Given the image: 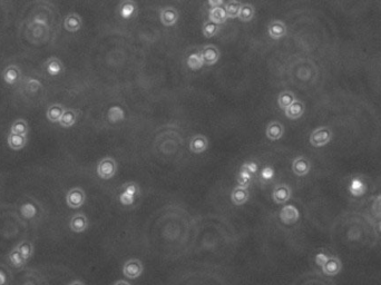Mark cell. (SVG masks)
I'll return each instance as SVG.
<instances>
[{"instance_id":"cell-1","label":"cell","mask_w":381,"mask_h":285,"mask_svg":"<svg viewBox=\"0 0 381 285\" xmlns=\"http://www.w3.org/2000/svg\"><path fill=\"white\" fill-rule=\"evenodd\" d=\"M333 136V133L331 131V128H329L327 126H322L314 130L311 135H310V144L313 147H323L325 145L331 142Z\"/></svg>"},{"instance_id":"cell-2","label":"cell","mask_w":381,"mask_h":285,"mask_svg":"<svg viewBox=\"0 0 381 285\" xmlns=\"http://www.w3.org/2000/svg\"><path fill=\"white\" fill-rule=\"evenodd\" d=\"M117 171V163L113 157L101 158L97 164V175L101 179H111Z\"/></svg>"},{"instance_id":"cell-3","label":"cell","mask_w":381,"mask_h":285,"mask_svg":"<svg viewBox=\"0 0 381 285\" xmlns=\"http://www.w3.org/2000/svg\"><path fill=\"white\" fill-rule=\"evenodd\" d=\"M144 272L143 263L139 259H131L125 262L123 266V274L129 280L139 279Z\"/></svg>"},{"instance_id":"cell-4","label":"cell","mask_w":381,"mask_h":285,"mask_svg":"<svg viewBox=\"0 0 381 285\" xmlns=\"http://www.w3.org/2000/svg\"><path fill=\"white\" fill-rule=\"evenodd\" d=\"M86 201V194L84 190H81L80 187H74V189L69 190L67 195H66V203L70 209H80L85 204Z\"/></svg>"},{"instance_id":"cell-5","label":"cell","mask_w":381,"mask_h":285,"mask_svg":"<svg viewBox=\"0 0 381 285\" xmlns=\"http://www.w3.org/2000/svg\"><path fill=\"white\" fill-rule=\"evenodd\" d=\"M279 216H280V220L283 224L293 225L299 221L300 212L294 205H284L281 209Z\"/></svg>"},{"instance_id":"cell-6","label":"cell","mask_w":381,"mask_h":285,"mask_svg":"<svg viewBox=\"0 0 381 285\" xmlns=\"http://www.w3.org/2000/svg\"><path fill=\"white\" fill-rule=\"evenodd\" d=\"M200 54H201L202 56L204 65H207V66L215 65L220 60V57H221L220 49L214 45L205 46L201 52H200Z\"/></svg>"},{"instance_id":"cell-7","label":"cell","mask_w":381,"mask_h":285,"mask_svg":"<svg viewBox=\"0 0 381 285\" xmlns=\"http://www.w3.org/2000/svg\"><path fill=\"white\" fill-rule=\"evenodd\" d=\"M160 20L165 27H173L179 20V11L174 7H164L160 13Z\"/></svg>"},{"instance_id":"cell-8","label":"cell","mask_w":381,"mask_h":285,"mask_svg":"<svg viewBox=\"0 0 381 285\" xmlns=\"http://www.w3.org/2000/svg\"><path fill=\"white\" fill-rule=\"evenodd\" d=\"M321 270L323 272L324 275L335 278V276H337L341 271H342V262H341L339 257L330 256L329 260L327 261V263L321 267Z\"/></svg>"},{"instance_id":"cell-9","label":"cell","mask_w":381,"mask_h":285,"mask_svg":"<svg viewBox=\"0 0 381 285\" xmlns=\"http://www.w3.org/2000/svg\"><path fill=\"white\" fill-rule=\"evenodd\" d=\"M291 194H292L291 189H290L289 185L279 184L274 187L272 198L277 204L282 205V204H285V203L291 198Z\"/></svg>"},{"instance_id":"cell-10","label":"cell","mask_w":381,"mask_h":285,"mask_svg":"<svg viewBox=\"0 0 381 285\" xmlns=\"http://www.w3.org/2000/svg\"><path fill=\"white\" fill-rule=\"evenodd\" d=\"M311 170V163L304 156H298L292 162V171L297 176H305Z\"/></svg>"},{"instance_id":"cell-11","label":"cell","mask_w":381,"mask_h":285,"mask_svg":"<svg viewBox=\"0 0 381 285\" xmlns=\"http://www.w3.org/2000/svg\"><path fill=\"white\" fill-rule=\"evenodd\" d=\"M69 228L74 233H84L88 228V218L84 213L75 214L69 222Z\"/></svg>"},{"instance_id":"cell-12","label":"cell","mask_w":381,"mask_h":285,"mask_svg":"<svg viewBox=\"0 0 381 285\" xmlns=\"http://www.w3.org/2000/svg\"><path fill=\"white\" fill-rule=\"evenodd\" d=\"M190 151L193 154H202L209 148V139L204 135H195L190 140Z\"/></svg>"},{"instance_id":"cell-13","label":"cell","mask_w":381,"mask_h":285,"mask_svg":"<svg viewBox=\"0 0 381 285\" xmlns=\"http://www.w3.org/2000/svg\"><path fill=\"white\" fill-rule=\"evenodd\" d=\"M286 26L283 21L273 20L268 25V35L274 40L283 38L286 35Z\"/></svg>"},{"instance_id":"cell-14","label":"cell","mask_w":381,"mask_h":285,"mask_svg":"<svg viewBox=\"0 0 381 285\" xmlns=\"http://www.w3.org/2000/svg\"><path fill=\"white\" fill-rule=\"evenodd\" d=\"M283 134H284V126L280 122H278V120H273V122L269 123L268 126H266L265 135L270 140L276 142V140L281 139Z\"/></svg>"},{"instance_id":"cell-15","label":"cell","mask_w":381,"mask_h":285,"mask_svg":"<svg viewBox=\"0 0 381 285\" xmlns=\"http://www.w3.org/2000/svg\"><path fill=\"white\" fill-rule=\"evenodd\" d=\"M250 193L249 190L244 189V187L237 186L232 190L231 192V201L235 206H242L249 201Z\"/></svg>"},{"instance_id":"cell-16","label":"cell","mask_w":381,"mask_h":285,"mask_svg":"<svg viewBox=\"0 0 381 285\" xmlns=\"http://www.w3.org/2000/svg\"><path fill=\"white\" fill-rule=\"evenodd\" d=\"M21 77V72L20 68L17 67L15 65H10L8 66L7 68H5L2 73V79L7 85L13 86L15 85L17 81L20 79Z\"/></svg>"},{"instance_id":"cell-17","label":"cell","mask_w":381,"mask_h":285,"mask_svg":"<svg viewBox=\"0 0 381 285\" xmlns=\"http://www.w3.org/2000/svg\"><path fill=\"white\" fill-rule=\"evenodd\" d=\"M45 72L48 74L49 76H58L64 72V65L60 59H58L56 57L49 58L48 60H46L44 64Z\"/></svg>"},{"instance_id":"cell-18","label":"cell","mask_w":381,"mask_h":285,"mask_svg":"<svg viewBox=\"0 0 381 285\" xmlns=\"http://www.w3.org/2000/svg\"><path fill=\"white\" fill-rule=\"evenodd\" d=\"M305 112V105L301 100H296L285 109L284 114L289 119H299Z\"/></svg>"},{"instance_id":"cell-19","label":"cell","mask_w":381,"mask_h":285,"mask_svg":"<svg viewBox=\"0 0 381 285\" xmlns=\"http://www.w3.org/2000/svg\"><path fill=\"white\" fill-rule=\"evenodd\" d=\"M82 26L81 17L77 14H69L66 16L64 20V27L65 29L69 31V33H76L80 30Z\"/></svg>"},{"instance_id":"cell-20","label":"cell","mask_w":381,"mask_h":285,"mask_svg":"<svg viewBox=\"0 0 381 285\" xmlns=\"http://www.w3.org/2000/svg\"><path fill=\"white\" fill-rule=\"evenodd\" d=\"M64 112H65V107L62 106V105L54 104V105H50L48 109H47L46 116H47V118H48L49 122L60 123V120L61 118L62 114H64Z\"/></svg>"},{"instance_id":"cell-21","label":"cell","mask_w":381,"mask_h":285,"mask_svg":"<svg viewBox=\"0 0 381 285\" xmlns=\"http://www.w3.org/2000/svg\"><path fill=\"white\" fill-rule=\"evenodd\" d=\"M7 143H8V146H9L11 150L19 151L26 146L27 136L16 135V134H11L10 133V134L8 135Z\"/></svg>"},{"instance_id":"cell-22","label":"cell","mask_w":381,"mask_h":285,"mask_svg":"<svg viewBox=\"0 0 381 285\" xmlns=\"http://www.w3.org/2000/svg\"><path fill=\"white\" fill-rule=\"evenodd\" d=\"M366 183L360 178H353L350 182V184H349V192L356 197L362 196V195L366 193Z\"/></svg>"},{"instance_id":"cell-23","label":"cell","mask_w":381,"mask_h":285,"mask_svg":"<svg viewBox=\"0 0 381 285\" xmlns=\"http://www.w3.org/2000/svg\"><path fill=\"white\" fill-rule=\"evenodd\" d=\"M137 10V6L134 1L127 0V1H123L120 5V15L123 19H129L135 15Z\"/></svg>"},{"instance_id":"cell-24","label":"cell","mask_w":381,"mask_h":285,"mask_svg":"<svg viewBox=\"0 0 381 285\" xmlns=\"http://www.w3.org/2000/svg\"><path fill=\"white\" fill-rule=\"evenodd\" d=\"M77 122V113L74 109H65L64 114H62L61 118L60 120V124L61 127L69 128L73 127Z\"/></svg>"},{"instance_id":"cell-25","label":"cell","mask_w":381,"mask_h":285,"mask_svg":"<svg viewBox=\"0 0 381 285\" xmlns=\"http://www.w3.org/2000/svg\"><path fill=\"white\" fill-rule=\"evenodd\" d=\"M209 20L213 21L217 23V25H222L226 21V13L224 7H218V8H213V9H210L209 11Z\"/></svg>"},{"instance_id":"cell-26","label":"cell","mask_w":381,"mask_h":285,"mask_svg":"<svg viewBox=\"0 0 381 285\" xmlns=\"http://www.w3.org/2000/svg\"><path fill=\"white\" fill-rule=\"evenodd\" d=\"M296 100H297L296 95H294L292 92H289V91L282 92L280 95L278 96V106L281 109H283V111H285V109L288 108L290 105L293 104Z\"/></svg>"},{"instance_id":"cell-27","label":"cell","mask_w":381,"mask_h":285,"mask_svg":"<svg viewBox=\"0 0 381 285\" xmlns=\"http://www.w3.org/2000/svg\"><path fill=\"white\" fill-rule=\"evenodd\" d=\"M254 15H255V9L251 3H242L238 18L242 22H249L254 18Z\"/></svg>"},{"instance_id":"cell-28","label":"cell","mask_w":381,"mask_h":285,"mask_svg":"<svg viewBox=\"0 0 381 285\" xmlns=\"http://www.w3.org/2000/svg\"><path fill=\"white\" fill-rule=\"evenodd\" d=\"M125 118V112L120 106H112L107 112V119L109 123L116 124Z\"/></svg>"},{"instance_id":"cell-29","label":"cell","mask_w":381,"mask_h":285,"mask_svg":"<svg viewBox=\"0 0 381 285\" xmlns=\"http://www.w3.org/2000/svg\"><path fill=\"white\" fill-rule=\"evenodd\" d=\"M17 248L19 253H20L22 259L26 261V263L33 257L34 255V247L29 241H22L17 245Z\"/></svg>"},{"instance_id":"cell-30","label":"cell","mask_w":381,"mask_h":285,"mask_svg":"<svg viewBox=\"0 0 381 285\" xmlns=\"http://www.w3.org/2000/svg\"><path fill=\"white\" fill-rule=\"evenodd\" d=\"M10 133L16 135L27 136V134H28V123H27L25 119L21 118L15 120L13 125H11Z\"/></svg>"},{"instance_id":"cell-31","label":"cell","mask_w":381,"mask_h":285,"mask_svg":"<svg viewBox=\"0 0 381 285\" xmlns=\"http://www.w3.org/2000/svg\"><path fill=\"white\" fill-rule=\"evenodd\" d=\"M8 259H9V262L11 263V265H13L15 268H17V270H21V268L26 265V261L22 259V256L20 253H19L17 247L11 249Z\"/></svg>"},{"instance_id":"cell-32","label":"cell","mask_w":381,"mask_h":285,"mask_svg":"<svg viewBox=\"0 0 381 285\" xmlns=\"http://www.w3.org/2000/svg\"><path fill=\"white\" fill-rule=\"evenodd\" d=\"M186 65H187V67L190 68L191 70L201 69L204 66V62H203L201 54H200V53L191 54L190 56L187 57V59H186Z\"/></svg>"},{"instance_id":"cell-33","label":"cell","mask_w":381,"mask_h":285,"mask_svg":"<svg viewBox=\"0 0 381 285\" xmlns=\"http://www.w3.org/2000/svg\"><path fill=\"white\" fill-rule=\"evenodd\" d=\"M242 3L239 1H229L225 3L224 9L226 13V17L229 19H234L239 17L240 9H241Z\"/></svg>"},{"instance_id":"cell-34","label":"cell","mask_w":381,"mask_h":285,"mask_svg":"<svg viewBox=\"0 0 381 285\" xmlns=\"http://www.w3.org/2000/svg\"><path fill=\"white\" fill-rule=\"evenodd\" d=\"M20 214L26 220H31V218H34L37 214L36 206L31 204V203H23L20 208Z\"/></svg>"},{"instance_id":"cell-35","label":"cell","mask_w":381,"mask_h":285,"mask_svg":"<svg viewBox=\"0 0 381 285\" xmlns=\"http://www.w3.org/2000/svg\"><path fill=\"white\" fill-rule=\"evenodd\" d=\"M202 31H203L204 37L212 38L219 33V25H217V23L211 21V20H207L203 23Z\"/></svg>"},{"instance_id":"cell-36","label":"cell","mask_w":381,"mask_h":285,"mask_svg":"<svg viewBox=\"0 0 381 285\" xmlns=\"http://www.w3.org/2000/svg\"><path fill=\"white\" fill-rule=\"evenodd\" d=\"M237 182H238V185L240 187H244V189H247V187L250 186L251 182H252V175L241 169L237 175Z\"/></svg>"},{"instance_id":"cell-37","label":"cell","mask_w":381,"mask_h":285,"mask_svg":"<svg viewBox=\"0 0 381 285\" xmlns=\"http://www.w3.org/2000/svg\"><path fill=\"white\" fill-rule=\"evenodd\" d=\"M123 187H124V192L132 195V196L136 197V194H139V185L134 182H129L127 184L123 185Z\"/></svg>"},{"instance_id":"cell-38","label":"cell","mask_w":381,"mask_h":285,"mask_svg":"<svg viewBox=\"0 0 381 285\" xmlns=\"http://www.w3.org/2000/svg\"><path fill=\"white\" fill-rule=\"evenodd\" d=\"M274 176V170L273 167L271 166H265L264 169L262 170V173H261V178L263 182H270L271 179L273 178Z\"/></svg>"},{"instance_id":"cell-39","label":"cell","mask_w":381,"mask_h":285,"mask_svg":"<svg viewBox=\"0 0 381 285\" xmlns=\"http://www.w3.org/2000/svg\"><path fill=\"white\" fill-rule=\"evenodd\" d=\"M242 170H244L247 173L251 174L253 176V174H255L259 170V165L257 162H245L243 165L241 166Z\"/></svg>"},{"instance_id":"cell-40","label":"cell","mask_w":381,"mask_h":285,"mask_svg":"<svg viewBox=\"0 0 381 285\" xmlns=\"http://www.w3.org/2000/svg\"><path fill=\"white\" fill-rule=\"evenodd\" d=\"M120 204H123L125 206H128V205L134 204L135 197L132 196V195L127 194V193L123 192V193L120 194Z\"/></svg>"},{"instance_id":"cell-41","label":"cell","mask_w":381,"mask_h":285,"mask_svg":"<svg viewBox=\"0 0 381 285\" xmlns=\"http://www.w3.org/2000/svg\"><path fill=\"white\" fill-rule=\"evenodd\" d=\"M372 212H374L376 217H378L381 220V195L377 196L376 200L374 201V204H372Z\"/></svg>"},{"instance_id":"cell-42","label":"cell","mask_w":381,"mask_h":285,"mask_svg":"<svg viewBox=\"0 0 381 285\" xmlns=\"http://www.w3.org/2000/svg\"><path fill=\"white\" fill-rule=\"evenodd\" d=\"M329 255L327 254V253L324 252H319L318 254L316 255V264L318 265L319 267H322L323 265L327 263V261L329 260Z\"/></svg>"},{"instance_id":"cell-43","label":"cell","mask_w":381,"mask_h":285,"mask_svg":"<svg viewBox=\"0 0 381 285\" xmlns=\"http://www.w3.org/2000/svg\"><path fill=\"white\" fill-rule=\"evenodd\" d=\"M207 5L211 7V9H213V8L223 7L225 5V3H224V1H222V0H210V1L207 2Z\"/></svg>"},{"instance_id":"cell-44","label":"cell","mask_w":381,"mask_h":285,"mask_svg":"<svg viewBox=\"0 0 381 285\" xmlns=\"http://www.w3.org/2000/svg\"><path fill=\"white\" fill-rule=\"evenodd\" d=\"M7 283V275L2 270H0V285H6Z\"/></svg>"},{"instance_id":"cell-45","label":"cell","mask_w":381,"mask_h":285,"mask_svg":"<svg viewBox=\"0 0 381 285\" xmlns=\"http://www.w3.org/2000/svg\"><path fill=\"white\" fill-rule=\"evenodd\" d=\"M114 285H131V284H129V283L127 282V281L120 280V281H117V282H116L115 284H114Z\"/></svg>"},{"instance_id":"cell-46","label":"cell","mask_w":381,"mask_h":285,"mask_svg":"<svg viewBox=\"0 0 381 285\" xmlns=\"http://www.w3.org/2000/svg\"><path fill=\"white\" fill-rule=\"evenodd\" d=\"M68 285H85V284L82 283L81 281H78V280H76V281H73V282H70Z\"/></svg>"},{"instance_id":"cell-47","label":"cell","mask_w":381,"mask_h":285,"mask_svg":"<svg viewBox=\"0 0 381 285\" xmlns=\"http://www.w3.org/2000/svg\"><path fill=\"white\" fill-rule=\"evenodd\" d=\"M379 231L381 232V220H380V222H379Z\"/></svg>"}]
</instances>
